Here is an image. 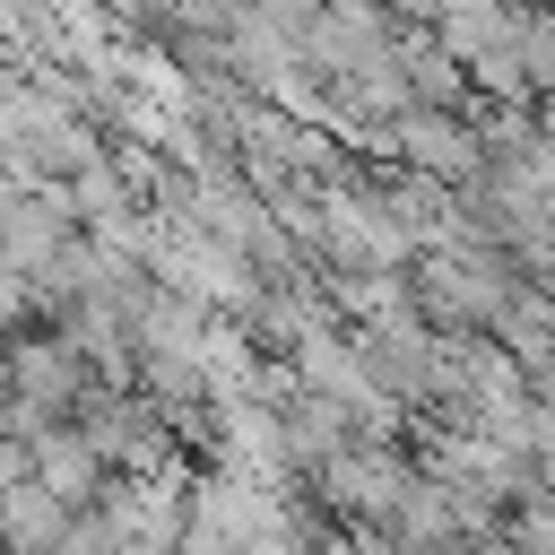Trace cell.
Masks as SVG:
<instances>
[{
  "mask_svg": "<svg viewBox=\"0 0 555 555\" xmlns=\"http://www.w3.org/2000/svg\"><path fill=\"white\" fill-rule=\"evenodd\" d=\"M408 156H425V165H442V173H468V165H477V156H468V139H460L451 121H434V113H425V121H408Z\"/></svg>",
  "mask_w": 555,
  "mask_h": 555,
  "instance_id": "cell-1",
  "label": "cell"
},
{
  "mask_svg": "<svg viewBox=\"0 0 555 555\" xmlns=\"http://www.w3.org/2000/svg\"><path fill=\"white\" fill-rule=\"evenodd\" d=\"M69 373H78V364H69L61 347H26V356H17V382H26L35 399H61V390H69Z\"/></svg>",
  "mask_w": 555,
  "mask_h": 555,
  "instance_id": "cell-2",
  "label": "cell"
},
{
  "mask_svg": "<svg viewBox=\"0 0 555 555\" xmlns=\"http://www.w3.org/2000/svg\"><path fill=\"white\" fill-rule=\"evenodd\" d=\"M9 278H17V260H0V312L17 304V286H9Z\"/></svg>",
  "mask_w": 555,
  "mask_h": 555,
  "instance_id": "cell-3",
  "label": "cell"
}]
</instances>
